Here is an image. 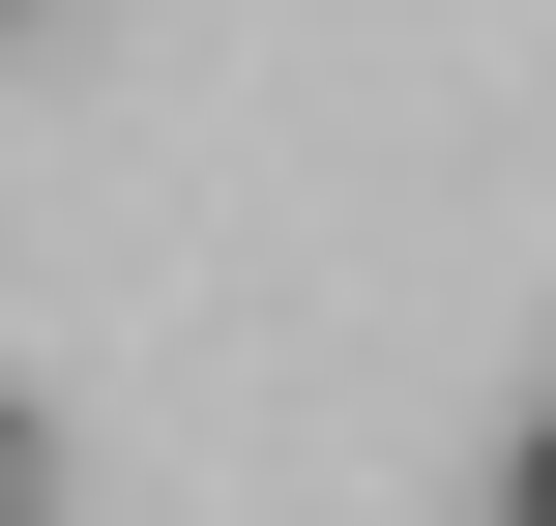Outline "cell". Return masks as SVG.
Returning a JSON list of instances; mask_svg holds the SVG:
<instances>
[{"instance_id":"cell-1","label":"cell","mask_w":556,"mask_h":526,"mask_svg":"<svg viewBox=\"0 0 556 526\" xmlns=\"http://www.w3.org/2000/svg\"><path fill=\"white\" fill-rule=\"evenodd\" d=\"M0 526H59V410H29V381H0Z\"/></svg>"},{"instance_id":"cell-3","label":"cell","mask_w":556,"mask_h":526,"mask_svg":"<svg viewBox=\"0 0 556 526\" xmlns=\"http://www.w3.org/2000/svg\"><path fill=\"white\" fill-rule=\"evenodd\" d=\"M0 29H29V0H0Z\"/></svg>"},{"instance_id":"cell-2","label":"cell","mask_w":556,"mask_h":526,"mask_svg":"<svg viewBox=\"0 0 556 526\" xmlns=\"http://www.w3.org/2000/svg\"><path fill=\"white\" fill-rule=\"evenodd\" d=\"M498 526H556V410H528V469H498Z\"/></svg>"}]
</instances>
